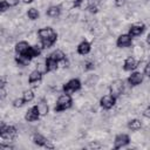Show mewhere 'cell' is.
I'll return each instance as SVG.
<instances>
[{"label":"cell","instance_id":"obj_1","mask_svg":"<svg viewBox=\"0 0 150 150\" xmlns=\"http://www.w3.org/2000/svg\"><path fill=\"white\" fill-rule=\"evenodd\" d=\"M18 136V129L14 125L11 124H6L5 122H1L0 124V137L4 142H12Z\"/></svg>","mask_w":150,"mask_h":150},{"label":"cell","instance_id":"obj_2","mask_svg":"<svg viewBox=\"0 0 150 150\" xmlns=\"http://www.w3.org/2000/svg\"><path fill=\"white\" fill-rule=\"evenodd\" d=\"M71 107H73V97H71V95L62 93L56 100V103H55V107H54V111L55 112H62V111H66V110L70 109Z\"/></svg>","mask_w":150,"mask_h":150},{"label":"cell","instance_id":"obj_3","mask_svg":"<svg viewBox=\"0 0 150 150\" xmlns=\"http://www.w3.org/2000/svg\"><path fill=\"white\" fill-rule=\"evenodd\" d=\"M82 88V82L80 79L77 77H74V79H70L68 80L66 83H63L62 86V93H66V94H74L79 90H81Z\"/></svg>","mask_w":150,"mask_h":150},{"label":"cell","instance_id":"obj_4","mask_svg":"<svg viewBox=\"0 0 150 150\" xmlns=\"http://www.w3.org/2000/svg\"><path fill=\"white\" fill-rule=\"evenodd\" d=\"M116 102H117V97L109 93L107 95H103L100 98V107L103 110H110V109H112L115 107Z\"/></svg>","mask_w":150,"mask_h":150},{"label":"cell","instance_id":"obj_5","mask_svg":"<svg viewBox=\"0 0 150 150\" xmlns=\"http://www.w3.org/2000/svg\"><path fill=\"white\" fill-rule=\"evenodd\" d=\"M130 144V136L125 132L117 134L114 138V149H122Z\"/></svg>","mask_w":150,"mask_h":150},{"label":"cell","instance_id":"obj_6","mask_svg":"<svg viewBox=\"0 0 150 150\" xmlns=\"http://www.w3.org/2000/svg\"><path fill=\"white\" fill-rule=\"evenodd\" d=\"M32 141L35 145H38L40 148H46V149H53L54 148V145L50 144L49 141L43 135H41L40 132H34L32 136Z\"/></svg>","mask_w":150,"mask_h":150},{"label":"cell","instance_id":"obj_7","mask_svg":"<svg viewBox=\"0 0 150 150\" xmlns=\"http://www.w3.org/2000/svg\"><path fill=\"white\" fill-rule=\"evenodd\" d=\"M144 80V74L142 71H138V70H134L130 73V75L128 76L127 79V82L130 87H137L139 86Z\"/></svg>","mask_w":150,"mask_h":150},{"label":"cell","instance_id":"obj_8","mask_svg":"<svg viewBox=\"0 0 150 150\" xmlns=\"http://www.w3.org/2000/svg\"><path fill=\"white\" fill-rule=\"evenodd\" d=\"M40 117H41V114H40V109H39L38 104L32 105L25 114V121L26 122H36L40 120Z\"/></svg>","mask_w":150,"mask_h":150},{"label":"cell","instance_id":"obj_9","mask_svg":"<svg viewBox=\"0 0 150 150\" xmlns=\"http://www.w3.org/2000/svg\"><path fill=\"white\" fill-rule=\"evenodd\" d=\"M131 45H132V36L129 33L121 34L116 39V47L117 48H128V47H131Z\"/></svg>","mask_w":150,"mask_h":150},{"label":"cell","instance_id":"obj_10","mask_svg":"<svg viewBox=\"0 0 150 150\" xmlns=\"http://www.w3.org/2000/svg\"><path fill=\"white\" fill-rule=\"evenodd\" d=\"M144 30H145V25L143 22H135L129 27L128 33L132 38H137V36H141L144 33Z\"/></svg>","mask_w":150,"mask_h":150},{"label":"cell","instance_id":"obj_11","mask_svg":"<svg viewBox=\"0 0 150 150\" xmlns=\"http://www.w3.org/2000/svg\"><path fill=\"white\" fill-rule=\"evenodd\" d=\"M123 88H124V82L123 80H115L110 87H109V90H110V94H112L114 96L118 97L122 93H123Z\"/></svg>","mask_w":150,"mask_h":150},{"label":"cell","instance_id":"obj_12","mask_svg":"<svg viewBox=\"0 0 150 150\" xmlns=\"http://www.w3.org/2000/svg\"><path fill=\"white\" fill-rule=\"evenodd\" d=\"M90 50H91V43H90L89 41H87V40H82V41L77 45V47H76L77 54H79V55H82V56L88 55V54L90 53Z\"/></svg>","mask_w":150,"mask_h":150},{"label":"cell","instance_id":"obj_13","mask_svg":"<svg viewBox=\"0 0 150 150\" xmlns=\"http://www.w3.org/2000/svg\"><path fill=\"white\" fill-rule=\"evenodd\" d=\"M41 53H42V47H41V46H38V45H34V46H30V47L28 48V50H27L23 55L27 56V57L32 61L33 59L39 57V56L41 55Z\"/></svg>","mask_w":150,"mask_h":150},{"label":"cell","instance_id":"obj_14","mask_svg":"<svg viewBox=\"0 0 150 150\" xmlns=\"http://www.w3.org/2000/svg\"><path fill=\"white\" fill-rule=\"evenodd\" d=\"M122 67H123V70H124V71L131 73V71L136 70V68H137V61H136V59H135L134 56H128V57L124 60Z\"/></svg>","mask_w":150,"mask_h":150},{"label":"cell","instance_id":"obj_15","mask_svg":"<svg viewBox=\"0 0 150 150\" xmlns=\"http://www.w3.org/2000/svg\"><path fill=\"white\" fill-rule=\"evenodd\" d=\"M57 68H59V62L48 55V56L46 57V60H45V73L54 71V70H56Z\"/></svg>","mask_w":150,"mask_h":150},{"label":"cell","instance_id":"obj_16","mask_svg":"<svg viewBox=\"0 0 150 150\" xmlns=\"http://www.w3.org/2000/svg\"><path fill=\"white\" fill-rule=\"evenodd\" d=\"M56 32L52 28V27H42V28H40L39 30H38V36H39V39H40V41L41 40H46V39H48V38H50V36H53L54 34H55Z\"/></svg>","mask_w":150,"mask_h":150},{"label":"cell","instance_id":"obj_17","mask_svg":"<svg viewBox=\"0 0 150 150\" xmlns=\"http://www.w3.org/2000/svg\"><path fill=\"white\" fill-rule=\"evenodd\" d=\"M30 47V45L28 43V41H25V40H21V41H19V42H16L15 43V47H14V52H15V54H20V55H23L27 50H28V48Z\"/></svg>","mask_w":150,"mask_h":150},{"label":"cell","instance_id":"obj_18","mask_svg":"<svg viewBox=\"0 0 150 150\" xmlns=\"http://www.w3.org/2000/svg\"><path fill=\"white\" fill-rule=\"evenodd\" d=\"M42 73H43V71L39 70L38 68L34 69V70H32L30 74L28 75V83H29V84H33V83L40 82V81L42 80Z\"/></svg>","mask_w":150,"mask_h":150},{"label":"cell","instance_id":"obj_19","mask_svg":"<svg viewBox=\"0 0 150 150\" xmlns=\"http://www.w3.org/2000/svg\"><path fill=\"white\" fill-rule=\"evenodd\" d=\"M46 15L49 16V18H59L61 15V7L57 6V5L49 6L46 9Z\"/></svg>","mask_w":150,"mask_h":150},{"label":"cell","instance_id":"obj_20","mask_svg":"<svg viewBox=\"0 0 150 150\" xmlns=\"http://www.w3.org/2000/svg\"><path fill=\"white\" fill-rule=\"evenodd\" d=\"M56 41H57V33H55L53 36H50L46 40H41V47H42V49H48V48L53 47Z\"/></svg>","mask_w":150,"mask_h":150},{"label":"cell","instance_id":"obj_21","mask_svg":"<svg viewBox=\"0 0 150 150\" xmlns=\"http://www.w3.org/2000/svg\"><path fill=\"white\" fill-rule=\"evenodd\" d=\"M127 127H128V129L131 130V131H137V130H139V129L142 128V122H141V120H138V118H131V120L128 121Z\"/></svg>","mask_w":150,"mask_h":150},{"label":"cell","instance_id":"obj_22","mask_svg":"<svg viewBox=\"0 0 150 150\" xmlns=\"http://www.w3.org/2000/svg\"><path fill=\"white\" fill-rule=\"evenodd\" d=\"M14 61H15V63H16L19 67H27V66L29 64V62H30V60H29L27 56L20 55V54H16V55H15Z\"/></svg>","mask_w":150,"mask_h":150},{"label":"cell","instance_id":"obj_23","mask_svg":"<svg viewBox=\"0 0 150 150\" xmlns=\"http://www.w3.org/2000/svg\"><path fill=\"white\" fill-rule=\"evenodd\" d=\"M49 56H50V57H53L54 60H56L59 63H60V62L66 61V54H64L61 49H56V50L52 52V53L49 54Z\"/></svg>","mask_w":150,"mask_h":150},{"label":"cell","instance_id":"obj_24","mask_svg":"<svg viewBox=\"0 0 150 150\" xmlns=\"http://www.w3.org/2000/svg\"><path fill=\"white\" fill-rule=\"evenodd\" d=\"M36 104H38V107H39V109H40L41 116H46V115L48 114V111H49V107H48L46 100H45V98H41Z\"/></svg>","mask_w":150,"mask_h":150},{"label":"cell","instance_id":"obj_25","mask_svg":"<svg viewBox=\"0 0 150 150\" xmlns=\"http://www.w3.org/2000/svg\"><path fill=\"white\" fill-rule=\"evenodd\" d=\"M27 16H28L29 20L35 21V20H38V19L40 18V12H39V9H36L35 7H30V8H28V11H27Z\"/></svg>","mask_w":150,"mask_h":150},{"label":"cell","instance_id":"obj_26","mask_svg":"<svg viewBox=\"0 0 150 150\" xmlns=\"http://www.w3.org/2000/svg\"><path fill=\"white\" fill-rule=\"evenodd\" d=\"M22 97H23V100L26 101V103H29V102H32V101L35 98V94H34L33 90L27 89V90H25V91L22 93Z\"/></svg>","mask_w":150,"mask_h":150},{"label":"cell","instance_id":"obj_27","mask_svg":"<svg viewBox=\"0 0 150 150\" xmlns=\"http://www.w3.org/2000/svg\"><path fill=\"white\" fill-rule=\"evenodd\" d=\"M12 104H13L14 108H21V107H23L26 104V101L23 100V97H18V98H15L13 101Z\"/></svg>","mask_w":150,"mask_h":150},{"label":"cell","instance_id":"obj_28","mask_svg":"<svg viewBox=\"0 0 150 150\" xmlns=\"http://www.w3.org/2000/svg\"><path fill=\"white\" fill-rule=\"evenodd\" d=\"M95 69V64L93 61H87L84 63V70L86 71H90V70H94Z\"/></svg>","mask_w":150,"mask_h":150},{"label":"cell","instance_id":"obj_29","mask_svg":"<svg viewBox=\"0 0 150 150\" xmlns=\"http://www.w3.org/2000/svg\"><path fill=\"white\" fill-rule=\"evenodd\" d=\"M9 8H11V7L8 6V4H7L5 0H1V1H0V12H1V13H5V12H6L7 9H9Z\"/></svg>","mask_w":150,"mask_h":150},{"label":"cell","instance_id":"obj_30","mask_svg":"<svg viewBox=\"0 0 150 150\" xmlns=\"http://www.w3.org/2000/svg\"><path fill=\"white\" fill-rule=\"evenodd\" d=\"M143 74H144V76H146L148 79H150V61L145 64L144 70H143Z\"/></svg>","mask_w":150,"mask_h":150},{"label":"cell","instance_id":"obj_31","mask_svg":"<svg viewBox=\"0 0 150 150\" xmlns=\"http://www.w3.org/2000/svg\"><path fill=\"white\" fill-rule=\"evenodd\" d=\"M5 1L8 4L9 7H16V6L20 4L21 0H5Z\"/></svg>","mask_w":150,"mask_h":150},{"label":"cell","instance_id":"obj_32","mask_svg":"<svg viewBox=\"0 0 150 150\" xmlns=\"http://www.w3.org/2000/svg\"><path fill=\"white\" fill-rule=\"evenodd\" d=\"M88 11H89L90 13H93V14H96V13L98 12V7H97L96 5H89V6H88Z\"/></svg>","mask_w":150,"mask_h":150},{"label":"cell","instance_id":"obj_33","mask_svg":"<svg viewBox=\"0 0 150 150\" xmlns=\"http://www.w3.org/2000/svg\"><path fill=\"white\" fill-rule=\"evenodd\" d=\"M12 149H14V146L13 145H9V143L8 144H5V143H1L0 144V150H12Z\"/></svg>","mask_w":150,"mask_h":150},{"label":"cell","instance_id":"obj_34","mask_svg":"<svg viewBox=\"0 0 150 150\" xmlns=\"http://www.w3.org/2000/svg\"><path fill=\"white\" fill-rule=\"evenodd\" d=\"M83 1H84V0H74V2H73V7H74V8H81Z\"/></svg>","mask_w":150,"mask_h":150},{"label":"cell","instance_id":"obj_35","mask_svg":"<svg viewBox=\"0 0 150 150\" xmlns=\"http://www.w3.org/2000/svg\"><path fill=\"white\" fill-rule=\"evenodd\" d=\"M143 116L146 117V118H150V105L146 107V108L144 109V111H143Z\"/></svg>","mask_w":150,"mask_h":150},{"label":"cell","instance_id":"obj_36","mask_svg":"<svg viewBox=\"0 0 150 150\" xmlns=\"http://www.w3.org/2000/svg\"><path fill=\"white\" fill-rule=\"evenodd\" d=\"M6 89H5V87H0V97H1V100H4L5 97H6Z\"/></svg>","mask_w":150,"mask_h":150},{"label":"cell","instance_id":"obj_37","mask_svg":"<svg viewBox=\"0 0 150 150\" xmlns=\"http://www.w3.org/2000/svg\"><path fill=\"white\" fill-rule=\"evenodd\" d=\"M35 0H22V2L23 4H26V5H28V4H32V2H34Z\"/></svg>","mask_w":150,"mask_h":150},{"label":"cell","instance_id":"obj_38","mask_svg":"<svg viewBox=\"0 0 150 150\" xmlns=\"http://www.w3.org/2000/svg\"><path fill=\"white\" fill-rule=\"evenodd\" d=\"M145 41H146V43H148V45L150 46V33H149V34L146 35V39H145Z\"/></svg>","mask_w":150,"mask_h":150},{"label":"cell","instance_id":"obj_39","mask_svg":"<svg viewBox=\"0 0 150 150\" xmlns=\"http://www.w3.org/2000/svg\"><path fill=\"white\" fill-rule=\"evenodd\" d=\"M5 86H6V80L2 77V79H1V86H0V87H5Z\"/></svg>","mask_w":150,"mask_h":150}]
</instances>
